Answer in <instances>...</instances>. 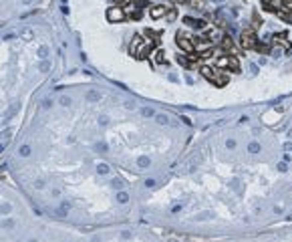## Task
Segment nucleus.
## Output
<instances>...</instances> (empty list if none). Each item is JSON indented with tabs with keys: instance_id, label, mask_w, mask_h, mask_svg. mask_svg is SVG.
Instances as JSON below:
<instances>
[{
	"instance_id": "6e6552de",
	"label": "nucleus",
	"mask_w": 292,
	"mask_h": 242,
	"mask_svg": "<svg viewBox=\"0 0 292 242\" xmlns=\"http://www.w3.org/2000/svg\"><path fill=\"white\" fill-rule=\"evenodd\" d=\"M274 40H276V42H278V45H282V47H284L286 51H288V48L292 47L290 42H288V34H286V33H278V34H276V36H274Z\"/></svg>"
},
{
	"instance_id": "423d86ee",
	"label": "nucleus",
	"mask_w": 292,
	"mask_h": 242,
	"mask_svg": "<svg viewBox=\"0 0 292 242\" xmlns=\"http://www.w3.org/2000/svg\"><path fill=\"white\" fill-rule=\"evenodd\" d=\"M222 47H224V51H226V53L234 54V57H238V51H236V47H234V40H232V36H230V34L222 39Z\"/></svg>"
},
{
	"instance_id": "c85d7f7f",
	"label": "nucleus",
	"mask_w": 292,
	"mask_h": 242,
	"mask_svg": "<svg viewBox=\"0 0 292 242\" xmlns=\"http://www.w3.org/2000/svg\"><path fill=\"white\" fill-rule=\"evenodd\" d=\"M290 22H292V20H290Z\"/></svg>"
},
{
	"instance_id": "2eb2a0df",
	"label": "nucleus",
	"mask_w": 292,
	"mask_h": 242,
	"mask_svg": "<svg viewBox=\"0 0 292 242\" xmlns=\"http://www.w3.org/2000/svg\"><path fill=\"white\" fill-rule=\"evenodd\" d=\"M137 163H139L141 168H147V166H149V160H147V157H139V161H137Z\"/></svg>"
},
{
	"instance_id": "20e7f679",
	"label": "nucleus",
	"mask_w": 292,
	"mask_h": 242,
	"mask_svg": "<svg viewBox=\"0 0 292 242\" xmlns=\"http://www.w3.org/2000/svg\"><path fill=\"white\" fill-rule=\"evenodd\" d=\"M107 18L111 20V22H121V20L125 18V12H123V8L119 6H113L107 10Z\"/></svg>"
},
{
	"instance_id": "0eeeda50",
	"label": "nucleus",
	"mask_w": 292,
	"mask_h": 242,
	"mask_svg": "<svg viewBox=\"0 0 292 242\" xmlns=\"http://www.w3.org/2000/svg\"><path fill=\"white\" fill-rule=\"evenodd\" d=\"M167 8H169V6H161V4H159V6H153L151 10H149V14H151L153 18H161V16H165V14H167Z\"/></svg>"
},
{
	"instance_id": "b1692460",
	"label": "nucleus",
	"mask_w": 292,
	"mask_h": 242,
	"mask_svg": "<svg viewBox=\"0 0 292 242\" xmlns=\"http://www.w3.org/2000/svg\"><path fill=\"white\" fill-rule=\"evenodd\" d=\"M89 99L95 101V99H99V95H97V93H89Z\"/></svg>"
},
{
	"instance_id": "393cba45",
	"label": "nucleus",
	"mask_w": 292,
	"mask_h": 242,
	"mask_svg": "<svg viewBox=\"0 0 292 242\" xmlns=\"http://www.w3.org/2000/svg\"><path fill=\"white\" fill-rule=\"evenodd\" d=\"M278 169L280 172H286V163H278Z\"/></svg>"
},
{
	"instance_id": "a211bd4d",
	"label": "nucleus",
	"mask_w": 292,
	"mask_h": 242,
	"mask_svg": "<svg viewBox=\"0 0 292 242\" xmlns=\"http://www.w3.org/2000/svg\"><path fill=\"white\" fill-rule=\"evenodd\" d=\"M99 172H101V174H107V172H109V168H107L105 163H101V166H99Z\"/></svg>"
},
{
	"instance_id": "cd10ccee",
	"label": "nucleus",
	"mask_w": 292,
	"mask_h": 242,
	"mask_svg": "<svg viewBox=\"0 0 292 242\" xmlns=\"http://www.w3.org/2000/svg\"><path fill=\"white\" fill-rule=\"evenodd\" d=\"M216 2H222V0H216Z\"/></svg>"
},
{
	"instance_id": "f8f14e48",
	"label": "nucleus",
	"mask_w": 292,
	"mask_h": 242,
	"mask_svg": "<svg viewBox=\"0 0 292 242\" xmlns=\"http://www.w3.org/2000/svg\"><path fill=\"white\" fill-rule=\"evenodd\" d=\"M165 18L171 22V20L177 18V8H167V14H165Z\"/></svg>"
},
{
	"instance_id": "a878e982",
	"label": "nucleus",
	"mask_w": 292,
	"mask_h": 242,
	"mask_svg": "<svg viewBox=\"0 0 292 242\" xmlns=\"http://www.w3.org/2000/svg\"><path fill=\"white\" fill-rule=\"evenodd\" d=\"M286 149H290V151H292V143H288V145H286Z\"/></svg>"
},
{
	"instance_id": "9d476101",
	"label": "nucleus",
	"mask_w": 292,
	"mask_h": 242,
	"mask_svg": "<svg viewBox=\"0 0 292 242\" xmlns=\"http://www.w3.org/2000/svg\"><path fill=\"white\" fill-rule=\"evenodd\" d=\"M153 57H155V63H157V65H161V63H165V53H163V48H157Z\"/></svg>"
},
{
	"instance_id": "1a4fd4ad",
	"label": "nucleus",
	"mask_w": 292,
	"mask_h": 242,
	"mask_svg": "<svg viewBox=\"0 0 292 242\" xmlns=\"http://www.w3.org/2000/svg\"><path fill=\"white\" fill-rule=\"evenodd\" d=\"M228 69H232V71H236V73L240 71V60H238V57L228 54Z\"/></svg>"
},
{
	"instance_id": "f3484780",
	"label": "nucleus",
	"mask_w": 292,
	"mask_h": 242,
	"mask_svg": "<svg viewBox=\"0 0 292 242\" xmlns=\"http://www.w3.org/2000/svg\"><path fill=\"white\" fill-rule=\"evenodd\" d=\"M117 200H119V202H121V204H125V202H127V200H129V196H127V194H125V192H121V194H119V198H117Z\"/></svg>"
},
{
	"instance_id": "7ed1b4c3",
	"label": "nucleus",
	"mask_w": 292,
	"mask_h": 242,
	"mask_svg": "<svg viewBox=\"0 0 292 242\" xmlns=\"http://www.w3.org/2000/svg\"><path fill=\"white\" fill-rule=\"evenodd\" d=\"M177 45H179V48L181 51H186L187 54H192V53H195V40L189 36V34H186V33H177Z\"/></svg>"
},
{
	"instance_id": "f03ea898",
	"label": "nucleus",
	"mask_w": 292,
	"mask_h": 242,
	"mask_svg": "<svg viewBox=\"0 0 292 242\" xmlns=\"http://www.w3.org/2000/svg\"><path fill=\"white\" fill-rule=\"evenodd\" d=\"M256 45H258V39H256L254 28H244L240 34V47L244 51H250V48H256Z\"/></svg>"
},
{
	"instance_id": "5701e85b",
	"label": "nucleus",
	"mask_w": 292,
	"mask_h": 242,
	"mask_svg": "<svg viewBox=\"0 0 292 242\" xmlns=\"http://www.w3.org/2000/svg\"><path fill=\"white\" fill-rule=\"evenodd\" d=\"M143 115H153V109H147L145 107V109H143Z\"/></svg>"
},
{
	"instance_id": "4468645a",
	"label": "nucleus",
	"mask_w": 292,
	"mask_h": 242,
	"mask_svg": "<svg viewBox=\"0 0 292 242\" xmlns=\"http://www.w3.org/2000/svg\"><path fill=\"white\" fill-rule=\"evenodd\" d=\"M248 151H250V154H258V151H260V145L256 143V141H252V143L248 145Z\"/></svg>"
},
{
	"instance_id": "f257e3e1",
	"label": "nucleus",
	"mask_w": 292,
	"mask_h": 242,
	"mask_svg": "<svg viewBox=\"0 0 292 242\" xmlns=\"http://www.w3.org/2000/svg\"><path fill=\"white\" fill-rule=\"evenodd\" d=\"M199 73L204 75V79H207V81H212L216 87H224V85H228V75L226 73H222L220 69H216V67H210V65H204V67L199 69Z\"/></svg>"
},
{
	"instance_id": "6ab92c4d",
	"label": "nucleus",
	"mask_w": 292,
	"mask_h": 242,
	"mask_svg": "<svg viewBox=\"0 0 292 242\" xmlns=\"http://www.w3.org/2000/svg\"><path fill=\"white\" fill-rule=\"evenodd\" d=\"M226 145H228L230 149H232V147H236V141H234V139H228V141H226Z\"/></svg>"
},
{
	"instance_id": "4be33fe9",
	"label": "nucleus",
	"mask_w": 292,
	"mask_h": 242,
	"mask_svg": "<svg viewBox=\"0 0 292 242\" xmlns=\"http://www.w3.org/2000/svg\"><path fill=\"white\" fill-rule=\"evenodd\" d=\"M145 186H147V188H153V186H155V182H153V180H147Z\"/></svg>"
},
{
	"instance_id": "bb28decb",
	"label": "nucleus",
	"mask_w": 292,
	"mask_h": 242,
	"mask_svg": "<svg viewBox=\"0 0 292 242\" xmlns=\"http://www.w3.org/2000/svg\"><path fill=\"white\" fill-rule=\"evenodd\" d=\"M28 242H36V240H28Z\"/></svg>"
},
{
	"instance_id": "ddd939ff",
	"label": "nucleus",
	"mask_w": 292,
	"mask_h": 242,
	"mask_svg": "<svg viewBox=\"0 0 292 242\" xmlns=\"http://www.w3.org/2000/svg\"><path fill=\"white\" fill-rule=\"evenodd\" d=\"M256 51H258V53H270V45H268V42H262V45H256Z\"/></svg>"
},
{
	"instance_id": "dca6fc26",
	"label": "nucleus",
	"mask_w": 292,
	"mask_h": 242,
	"mask_svg": "<svg viewBox=\"0 0 292 242\" xmlns=\"http://www.w3.org/2000/svg\"><path fill=\"white\" fill-rule=\"evenodd\" d=\"M282 6H284V10H290V12H292V0H284Z\"/></svg>"
},
{
	"instance_id": "39448f33",
	"label": "nucleus",
	"mask_w": 292,
	"mask_h": 242,
	"mask_svg": "<svg viewBox=\"0 0 292 242\" xmlns=\"http://www.w3.org/2000/svg\"><path fill=\"white\" fill-rule=\"evenodd\" d=\"M183 22L189 24V26H193V28H198V30H206V28H207V22L204 18H189V16H186Z\"/></svg>"
},
{
	"instance_id": "aec40b11",
	"label": "nucleus",
	"mask_w": 292,
	"mask_h": 242,
	"mask_svg": "<svg viewBox=\"0 0 292 242\" xmlns=\"http://www.w3.org/2000/svg\"><path fill=\"white\" fill-rule=\"evenodd\" d=\"M28 154H30V149H28V147H26V145H24V147L20 149V155H28Z\"/></svg>"
},
{
	"instance_id": "9b49d317",
	"label": "nucleus",
	"mask_w": 292,
	"mask_h": 242,
	"mask_svg": "<svg viewBox=\"0 0 292 242\" xmlns=\"http://www.w3.org/2000/svg\"><path fill=\"white\" fill-rule=\"evenodd\" d=\"M216 65L220 69H228V54H220L218 60H216Z\"/></svg>"
},
{
	"instance_id": "412c9836",
	"label": "nucleus",
	"mask_w": 292,
	"mask_h": 242,
	"mask_svg": "<svg viewBox=\"0 0 292 242\" xmlns=\"http://www.w3.org/2000/svg\"><path fill=\"white\" fill-rule=\"evenodd\" d=\"M157 121H159V123H167V117L165 115H157Z\"/></svg>"
}]
</instances>
